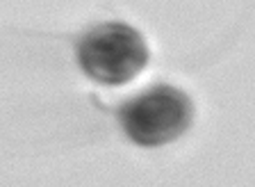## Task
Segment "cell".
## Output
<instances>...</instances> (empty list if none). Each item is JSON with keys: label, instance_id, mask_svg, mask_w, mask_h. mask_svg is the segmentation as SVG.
Returning a JSON list of instances; mask_svg holds the SVG:
<instances>
[{"label": "cell", "instance_id": "6da1fadb", "mask_svg": "<svg viewBox=\"0 0 255 187\" xmlns=\"http://www.w3.org/2000/svg\"><path fill=\"white\" fill-rule=\"evenodd\" d=\"M146 39L126 23H103L82 37L78 62L87 75L103 85H126L148 64Z\"/></svg>", "mask_w": 255, "mask_h": 187}, {"label": "cell", "instance_id": "7a4b0ae2", "mask_svg": "<svg viewBox=\"0 0 255 187\" xmlns=\"http://www.w3.org/2000/svg\"><path fill=\"white\" fill-rule=\"evenodd\" d=\"M123 133L139 146H162L187 133L194 105L185 91L169 85L150 87L119 110Z\"/></svg>", "mask_w": 255, "mask_h": 187}]
</instances>
